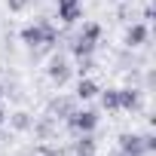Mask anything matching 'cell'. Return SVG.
<instances>
[{
  "mask_svg": "<svg viewBox=\"0 0 156 156\" xmlns=\"http://www.w3.org/2000/svg\"><path fill=\"white\" fill-rule=\"evenodd\" d=\"M19 37H22V43H25L28 49H52V46L58 43V28H55L49 19H40V22H34V25H25V28L19 31Z\"/></svg>",
  "mask_w": 156,
  "mask_h": 156,
  "instance_id": "cell-1",
  "label": "cell"
},
{
  "mask_svg": "<svg viewBox=\"0 0 156 156\" xmlns=\"http://www.w3.org/2000/svg\"><path fill=\"white\" fill-rule=\"evenodd\" d=\"M64 122H67V129H70L73 135H89V132L98 129V110H92V107H83V110H80V107H76Z\"/></svg>",
  "mask_w": 156,
  "mask_h": 156,
  "instance_id": "cell-2",
  "label": "cell"
},
{
  "mask_svg": "<svg viewBox=\"0 0 156 156\" xmlns=\"http://www.w3.org/2000/svg\"><path fill=\"white\" fill-rule=\"evenodd\" d=\"M46 76L52 80V86H64L67 80H70V61L64 58V55H52L49 58V64H46Z\"/></svg>",
  "mask_w": 156,
  "mask_h": 156,
  "instance_id": "cell-3",
  "label": "cell"
},
{
  "mask_svg": "<svg viewBox=\"0 0 156 156\" xmlns=\"http://www.w3.org/2000/svg\"><path fill=\"white\" fill-rule=\"evenodd\" d=\"M119 150H122V156H147L144 153V135H138V132L119 135Z\"/></svg>",
  "mask_w": 156,
  "mask_h": 156,
  "instance_id": "cell-4",
  "label": "cell"
},
{
  "mask_svg": "<svg viewBox=\"0 0 156 156\" xmlns=\"http://www.w3.org/2000/svg\"><path fill=\"white\" fill-rule=\"evenodd\" d=\"M58 19L61 25H73L83 19V3L80 0H58Z\"/></svg>",
  "mask_w": 156,
  "mask_h": 156,
  "instance_id": "cell-5",
  "label": "cell"
},
{
  "mask_svg": "<svg viewBox=\"0 0 156 156\" xmlns=\"http://www.w3.org/2000/svg\"><path fill=\"white\" fill-rule=\"evenodd\" d=\"M147 40H150L147 22H135V25L126 31V46H129V49H141V46H147Z\"/></svg>",
  "mask_w": 156,
  "mask_h": 156,
  "instance_id": "cell-6",
  "label": "cell"
},
{
  "mask_svg": "<svg viewBox=\"0 0 156 156\" xmlns=\"http://www.w3.org/2000/svg\"><path fill=\"white\" fill-rule=\"evenodd\" d=\"M95 153H98V141L89 132V135H76V141H73V147H70L67 156H95Z\"/></svg>",
  "mask_w": 156,
  "mask_h": 156,
  "instance_id": "cell-7",
  "label": "cell"
},
{
  "mask_svg": "<svg viewBox=\"0 0 156 156\" xmlns=\"http://www.w3.org/2000/svg\"><path fill=\"white\" fill-rule=\"evenodd\" d=\"M73 110H76V98H64L61 95V98H52L49 101V116L52 119H67Z\"/></svg>",
  "mask_w": 156,
  "mask_h": 156,
  "instance_id": "cell-8",
  "label": "cell"
},
{
  "mask_svg": "<svg viewBox=\"0 0 156 156\" xmlns=\"http://www.w3.org/2000/svg\"><path fill=\"white\" fill-rule=\"evenodd\" d=\"M141 107V89H119V110H138Z\"/></svg>",
  "mask_w": 156,
  "mask_h": 156,
  "instance_id": "cell-9",
  "label": "cell"
},
{
  "mask_svg": "<svg viewBox=\"0 0 156 156\" xmlns=\"http://www.w3.org/2000/svg\"><path fill=\"white\" fill-rule=\"evenodd\" d=\"M98 92H101V86L92 80V76H80V83H76V98H80V101H89Z\"/></svg>",
  "mask_w": 156,
  "mask_h": 156,
  "instance_id": "cell-10",
  "label": "cell"
},
{
  "mask_svg": "<svg viewBox=\"0 0 156 156\" xmlns=\"http://www.w3.org/2000/svg\"><path fill=\"white\" fill-rule=\"evenodd\" d=\"M6 122H9L16 132H31L34 116H31V113H25V110H16V113H6Z\"/></svg>",
  "mask_w": 156,
  "mask_h": 156,
  "instance_id": "cell-11",
  "label": "cell"
},
{
  "mask_svg": "<svg viewBox=\"0 0 156 156\" xmlns=\"http://www.w3.org/2000/svg\"><path fill=\"white\" fill-rule=\"evenodd\" d=\"M95 49H98V46H95V43H86L83 37H73V43H70V55H73L76 61H80V58H92Z\"/></svg>",
  "mask_w": 156,
  "mask_h": 156,
  "instance_id": "cell-12",
  "label": "cell"
},
{
  "mask_svg": "<svg viewBox=\"0 0 156 156\" xmlns=\"http://www.w3.org/2000/svg\"><path fill=\"white\" fill-rule=\"evenodd\" d=\"M101 34H104V31H101V25H98V22H86V25H83V31L76 34V37H83L86 43H95V46H98V43H101Z\"/></svg>",
  "mask_w": 156,
  "mask_h": 156,
  "instance_id": "cell-13",
  "label": "cell"
},
{
  "mask_svg": "<svg viewBox=\"0 0 156 156\" xmlns=\"http://www.w3.org/2000/svg\"><path fill=\"white\" fill-rule=\"evenodd\" d=\"M101 95V107L107 110V113H116L119 110V89H104V92H98Z\"/></svg>",
  "mask_w": 156,
  "mask_h": 156,
  "instance_id": "cell-14",
  "label": "cell"
},
{
  "mask_svg": "<svg viewBox=\"0 0 156 156\" xmlns=\"http://www.w3.org/2000/svg\"><path fill=\"white\" fill-rule=\"evenodd\" d=\"M6 6H9V12H25L31 6V0H6Z\"/></svg>",
  "mask_w": 156,
  "mask_h": 156,
  "instance_id": "cell-15",
  "label": "cell"
},
{
  "mask_svg": "<svg viewBox=\"0 0 156 156\" xmlns=\"http://www.w3.org/2000/svg\"><path fill=\"white\" fill-rule=\"evenodd\" d=\"M153 150H156V135L147 132V135H144V153H153Z\"/></svg>",
  "mask_w": 156,
  "mask_h": 156,
  "instance_id": "cell-16",
  "label": "cell"
},
{
  "mask_svg": "<svg viewBox=\"0 0 156 156\" xmlns=\"http://www.w3.org/2000/svg\"><path fill=\"white\" fill-rule=\"evenodd\" d=\"M3 126H6V110L0 107V129H3Z\"/></svg>",
  "mask_w": 156,
  "mask_h": 156,
  "instance_id": "cell-17",
  "label": "cell"
},
{
  "mask_svg": "<svg viewBox=\"0 0 156 156\" xmlns=\"http://www.w3.org/2000/svg\"><path fill=\"white\" fill-rule=\"evenodd\" d=\"M3 95H6V92H3V86H0V98H3Z\"/></svg>",
  "mask_w": 156,
  "mask_h": 156,
  "instance_id": "cell-18",
  "label": "cell"
},
{
  "mask_svg": "<svg viewBox=\"0 0 156 156\" xmlns=\"http://www.w3.org/2000/svg\"><path fill=\"white\" fill-rule=\"evenodd\" d=\"M80 3H83V0H80Z\"/></svg>",
  "mask_w": 156,
  "mask_h": 156,
  "instance_id": "cell-19",
  "label": "cell"
},
{
  "mask_svg": "<svg viewBox=\"0 0 156 156\" xmlns=\"http://www.w3.org/2000/svg\"><path fill=\"white\" fill-rule=\"evenodd\" d=\"M119 156H122V153H119Z\"/></svg>",
  "mask_w": 156,
  "mask_h": 156,
  "instance_id": "cell-20",
  "label": "cell"
}]
</instances>
